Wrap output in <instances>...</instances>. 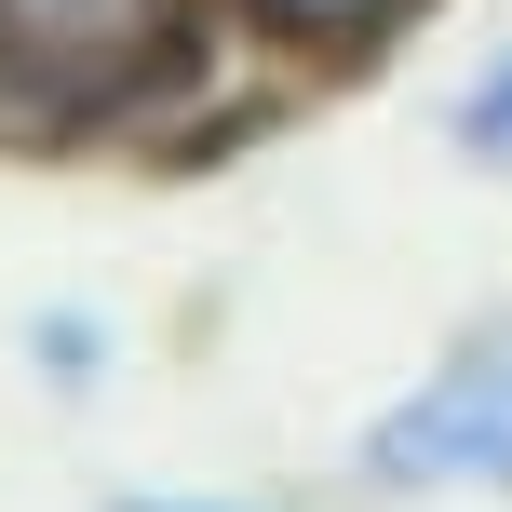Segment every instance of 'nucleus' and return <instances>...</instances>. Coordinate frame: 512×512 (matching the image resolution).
<instances>
[{"instance_id":"nucleus-1","label":"nucleus","mask_w":512,"mask_h":512,"mask_svg":"<svg viewBox=\"0 0 512 512\" xmlns=\"http://www.w3.org/2000/svg\"><path fill=\"white\" fill-rule=\"evenodd\" d=\"M230 14L216 0H0V135L81 149V135H149L203 95Z\"/></svg>"},{"instance_id":"nucleus-2","label":"nucleus","mask_w":512,"mask_h":512,"mask_svg":"<svg viewBox=\"0 0 512 512\" xmlns=\"http://www.w3.org/2000/svg\"><path fill=\"white\" fill-rule=\"evenodd\" d=\"M499 445H512V324L459 337V351L351 445V472L378 499H445V486H499Z\"/></svg>"},{"instance_id":"nucleus-3","label":"nucleus","mask_w":512,"mask_h":512,"mask_svg":"<svg viewBox=\"0 0 512 512\" xmlns=\"http://www.w3.org/2000/svg\"><path fill=\"white\" fill-rule=\"evenodd\" d=\"M216 14H230L243 54H270L297 81H337V68H378L432 0H216Z\"/></svg>"},{"instance_id":"nucleus-4","label":"nucleus","mask_w":512,"mask_h":512,"mask_svg":"<svg viewBox=\"0 0 512 512\" xmlns=\"http://www.w3.org/2000/svg\"><path fill=\"white\" fill-rule=\"evenodd\" d=\"M445 149H459L472 176H512V41L459 81V108H445Z\"/></svg>"},{"instance_id":"nucleus-5","label":"nucleus","mask_w":512,"mask_h":512,"mask_svg":"<svg viewBox=\"0 0 512 512\" xmlns=\"http://www.w3.org/2000/svg\"><path fill=\"white\" fill-rule=\"evenodd\" d=\"M27 378L81 405V391L108 378V310H81V297H68V310H41V324H27Z\"/></svg>"},{"instance_id":"nucleus-6","label":"nucleus","mask_w":512,"mask_h":512,"mask_svg":"<svg viewBox=\"0 0 512 512\" xmlns=\"http://www.w3.org/2000/svg\"><path fill=\"white\" fill-rule=\"evenodd\" d=\"M95 512H270V499H203V486H108Z\"/></svg>"}]
</instances>
